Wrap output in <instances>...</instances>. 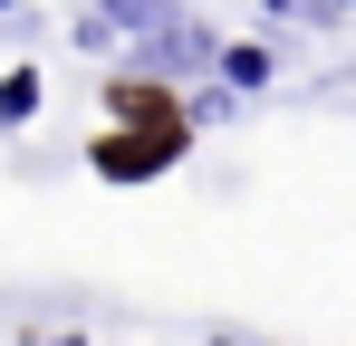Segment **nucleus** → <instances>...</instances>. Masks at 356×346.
Listing matches in <instances>:
<instances>
[{
    "label": "nucleus",
    "instance_id": "obj_1",
    "mask_svg": "<svg viewBox=\"0 0 356 346\" xmlns=\"http://www.w3.org/2000/svg\"><path fill=\"white\" fill-rule=\"evenodd\" d=\"M183 145H193V125H183V115H154V125H135V135H97V154H87V164L116 173V183H145V173L174 164Z\"/></svg>",
    "mask_w": 356,
    "mask_h": 346
},
{
    "label": "nucleus",
    "instance_id": "obj_2",
    "mask_svg": "<svg viewBox=\"0 0 356 346\" xmlns=\"http://www.w3.org/2000/svg\"><path fill=\"white\" fill-rule=\"evenodd\" d=\"M212 49H222L212 29H183V19H164V29H145V49H116V58L135 67V77H202V67H212Z\"/></svg>",
    "mask_w": 356,
    "mask_h": 346
},
{
    "label": "nucleus",
    "instance_id": "obj_3",
    "mask_svg": "<svg viewBox=\"0 0 356 346\" xmlns=\"http://www.w3.org/2000/svg\"><path fill=\"white\" fill-rule=\"evenodd\" d=\"M174 19V0H97L87 19H77V49L116 58V39H145V29H164Z\"/></svg>",
    "mask_w": 356,
    "mask_h": 346
},
{
    "label": "nucleus",
    "instance_id": "obj_4",
    "mask_svg": "<svg viewBox=\"0 0 356 346\" xmlns=\"http://www.w3.org/2000/svg\"><path fill=\"white\" fill-rule=\"evenodd\" d=\"M212 67H222L232 87H270V67H280V58H270V49H232V39H222V49H212Z\"/></svg>",
    "mask_w": 356,
    "mask_h": 346
},
{
    "label": "nucleus",
    "instance_id": "obj_5",
    "mask_svg": "<svg viewBox=\"0 0 356 346\" xmlns=\"http://www.w3.org/2000/svg\"><path fill=\"white\" fill-rule=\"evenodd\" d=\"M39 115V67H10L0 77V125H29Z\"/></svg>",
    "mask_w": 356,
    "mask_h": 346
},
{
    "label": "nucleus",
    "instance_id": "obj_6",
    "mask_svg": "<svg viewBox=\"0 0 356 346\" xmlns=\"http://www.w3.org/2000/svg\"><path fill=\"white\" fill-rule=\"evenodd\" d=\"M337 10H356V0H337Z\"/></svg>",
    "mask_w": 356,
    "mask_h": 346
},
{
    "label": "nucleus",
    "instance_id": "obj_7",
    "mask_svg": "<svg viewBox=\"0 0 356 346\" xmlns=\"http://www.w3.org/2000/svg\"><path fill=\"white\" fill-rule=\"evenodd\" d=\"M0 10H10V0H0Z\"/></svg>",
    "mask_w": 356,
    "mask_h": 346
}]
</instances>
